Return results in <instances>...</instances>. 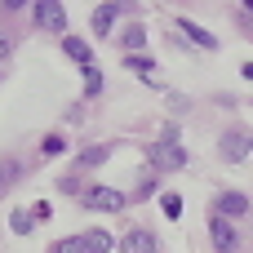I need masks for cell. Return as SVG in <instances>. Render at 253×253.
<instances>
[{"instance_id": "6da1fadb", "label": "cell", "mask_w": 253, "mask_h": 253, "mask_svg": "<svg viewBox=\"0 0 253 253\" xmlns=\"http://www.w3.org/2000/svg\"><path fill=\"white\" fill-rule=\"evenodd\" d=\"M84 205L98 209V213H120L129 200H125V191H116V187H89V191H84Z\"/></svg>"}, {"instance_id": "7a4b0ae2", "label": "cell", "mask_w": 253, "mask_h": 253, "mask_svg": "<svg viewBox=\"0 0 253 253\" xmlns=\"http://www.w3.org/2000/svg\"><path fill=\"white\" fill-rule=\"evenodd\" d=\"M209 236H213V249H218V253H236V249H240V236H236L231 218H222V213L209 218Z\"/></svg>"}, {"instance_id": "3957f363", "label": "cell", "mask_w": 253, "mask_h": 253, "mask_svg": "<svg viewBox=\"0 0 253 253\" xmlns=\"http://www.w3.org/2000/svg\"><path fill=\"white\" fill-rule=\"evenodd\" d=\"M36 27H44V31H67V9H62V0H36Z\"/></svg>"}, {"instance_id": "277c9868", "label": "cell", "mask_w": 253, "mask_h": 253, "mask_svg": "<svg viewBox=\"0 0 253 253\" xmlns=\"http://www.w3.org/2000/svg\"><path fill=\"white\" fill-rule=\"evenodd\" d=\"M151 165H156V169H187V151H182L178 142H165V138H160V142L151 147Z\"/></svg>"}, {"instance_id": "5b68a950", "label": "cell", "mask_w": 253, "mask_h": 253, "mask_svg": "<svg viewBox=\"0 0 253 253\" xmlns=\"http://www.w3.org/2000/svg\"><path fill=\"white\" fill-rule=\"evenodd\" d=\"M222 156H227L231 165H245V156H253V138H245L240 129L222 133Z\"/></svg>"}, {"instance_id": "8992f818", "label": "cell", "mask_w": 253, "mask_h": 253, "mask_svg": "<svg viewBox=\"0 0 253 253\" xmlns=\"http://www.w3.org/2000/svg\"><path fill=\"white\" fill-rule=\"evenodd\" d=\"M120 253H156V236L142 231V227L138 231H125L120 236Z\"/></svg>"}, {"instance_id": "52a82bcc", "label": "cell", "mask_w": 253, "mask_h": 253, "mask_svg": "<svg viewBox=\"0 0 253 253\" xmlns=\"http://www.w3.org/2000/svg\"><path fill=\"white\" fill-rule=\"evenodd\" d=\"M116 13H120V4H116V0H107V4H98V9H93V18H89V27H93V36H111V27H116Z\"/></svg>"}, {"instance_id": "ba28073f", "label": "cell", "mask_w": 253, "mask_h": 253, "mask_svg": "<svg viewBox=\"0 0 253 253\" xmlns=\"http://www.w3.org/2000/svg\"><path fill=\"white\" fill-rule=\"evenodd\" d=\"M178 31H182L191 44H200V49H218V36H213V31H205L200 22H191V18H178Z\"/></svg>"}, {"instance_id": "9c48e42d", "label": "cell", "mask_w": 253, "mask_h": 253, "mask_svg": "<svg viewBox=\"0 0 253 253\" xmlns=\"http://www.w3.org/2000/svg\"><path fill=\"white\" fill-rule=\"evenodd\" d=\"M62 53H67L71 62H80V67H93V49H89V40H80V36H62Z\"/></svg>"}, {"instance_id": "30bf717a", "label": "cell", "mask_w": 253, "mask_h": 253, "mask_svg": "<svg viewBox=\"0 0 253 253\" xmlns=\"http://www.w3.org/2000/svg\"><path fill=\"white\" fill-rule=\"evenodd\" d=\"M218 213H222V218L249 213V196H245V191H222V196H218Z\"/></svg>"}, {"instance_id": "8fae6325", "label": "cell", "mask_w": 253, "mask_h": 253, "mask_svg": "<svg viewBox=\"0 0 253 253\" xmlns=\"http://www.w3.org/2000/svg\"><path fill=\"white\" fill-rule=\"evenodd\" d=\"M84 245H89V253H107L116 249V236L111 231H84Z\"/></svg>"}, {"instance_id": "7c38bea8", "label": "cell", "mask_w": 253, "mask_h": 253, "mask_svg": "<svg viewBox=\"0 0 253 253\" xmlns=\"http://www.w3.org/2000/svg\"><path fill=\"white\" fill-rule=\"evenodd\" d=\"M111 156V147L102 142V147H89V151H80V169H93V165H102Z\"/></svg>"}, {"instance_id": "4fadbf2b", "label": "cell", "mask_w": 253, "mask_h": 253, "mask_svg": "<svg viewBox=\"0 0 253 253\" xmlns=\"http://www.w3.org/2000/svg\"><path fill=\"white\" fill-rule=\"evenodd\" d=\"M160 209H165V218H182V196L178 191H165L160 196Z\"/></svg>"}, {"instance_id": "5bb4252c", "label": "cell", "mask_w": 253, "mask_h": 253, "mask_svg": "<svg viewBox=\"0 0 253 253\" xmlns=\"http://www.w3.org/2000/svg\"><path fill=\"white\" fill-rule=\"evenodd\" d=\"M49 253H89V245H84V236H71V240H58Z\"/></svg>"}, {"instance_id": "9a60e30c", "label": "cell", "mask_w": 253, "mask_h": 253, "mask_svg": "<svg viewBox=\"0 0 253 253\" xmlns=\"http://www.w3.org/2000/svg\"><path fill=\"white\" fill-rule=\"evenodd\" d=\"M98 93H102V76L93 67H84V98H98Z\"/></svg>"}, {"instance_id": "2e32d148", "label": "cell", "mask_w": 253, "mask_h": 253, "mask_svg": "<svg viewBox=\"0 0 253 253\" xmlns=\"http://www.w3.org/2000/svg\"><path fill=\"white\" fill-rule=\"evenodd\" d=\"M142 40H147V27H129V31H125V49H133V53H138V49H142Z\"/></svg>"}, {"instance_id": "e0dca14e", "label": "cell", "mask_w": 253, "mask_h": 253, "mask_svg": "<svg viewBox=\"0 0 253 253\" xmlns=\"http://www.w3.org/2000/svg\"><path fill=\"white\" fill-rule=\"evenodd\" d=\"M9 227H13L18 236H27V231H31V213H22V209H18V213L9 218Z\"/></svg>"}, {"instance_id": "ac0fdd59", "label": "cell", "mask_w": 253, "mask_h": 253, "mask_svg": "<svg viewBox=\"0 0 253 253\" xmlns=\"http://www.w3.org/2000/svg\"><path fill=\"white\" fill-rule=\"evenodd\" d=\"M62 147H67V142H62V138H58V133H53V138H44V142H40V151H44V156H58V151H62Z\"/></svg>"}, {"instance_id": "d6986e66", "label": "cell", "mask_w": 253, "mask_h": 253, "mask_svg": "<svg viewBox=\"0 0 253 253\" xmlns=\"http://www.w3.org/2000/svg\"><path fill=\"white\" fill-rule=\"evenodd\" d=\"M125 62H129V67H133V71H151V58H142V53H129V58H125Z\"/></svg>"}, {"instance_id": "ffe728a7", "label": "cell", "mask_w": 253, "mask_h": 253, "mask_svg": "<svg viewBox=\"0 0 253 253\" xmlns=\"http://www.w3.org/2000/svg\"><path fill=\"white\" fill-rule=\"evenodd\" d=\"M9 58H13V40L0 31V62H9Z\"/></svg>"}, {"instance_id": "44dd1931", "label": "cell", "mask_w": 253, "mask_h": 253, "mask_svg": "<svg viewBox=\"0 0 253 253\" xmlns=\"http://www.w3.org/2000/svg\"><path fill=\"white\" fill-rule=\"evenodd\" d=\"M22 4H27V0H4V9H22Z\"/></svg>"}, {"instance_id": "7402d4cb", "label": "cell", "mask_w": 253, "mask_h": 253, "mask_svg": "<svg viewBox=\"0 0 253 253\" xmlns=\"http://www.w3.org/2000/svg\"><path fill=\"white\" fill-rule=\"evenodd\" d=\"M0 187H4V173H0Z\"/></svg>"}, {"instance_id": "603a6c76", "label": "cell", "mask_w": 253, "mask_h": 253, "mask_svg": "<svg viewBox=\"0 0 253 253\" xmlns=\"http://www.w3.org/2000/svg\"><path fill=\"white\" fill-rule=\"evenodd\" d=\"M245 4H249V9H253V0H245Z\"/></svg>"}]
</instances>
